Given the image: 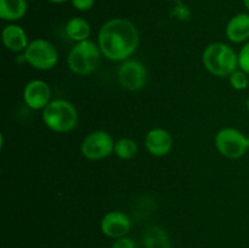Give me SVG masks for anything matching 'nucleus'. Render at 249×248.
<instances>
[{
    "instance_id": "nucleus-1",
    "label": "nucleus",
    "mask_w": 249,
    "mask_h": 248,
    "mask_svg": "<svg viewBox=\"0 0 249 248\" xmlns=\"http://www.w3.org/2000/svg\"><path fill=\"white\" fill-rule=\"evenodd\" d=\"M140 33L135 24L126 18H112L105 22L99 31L97 45L102 56L111 61L128 60L138 49Z\"/></svg>"
},
{
    "instance_id": "nucleus-2",
    "label": "nucleus",
    "mask_w": 249,
    "mask_h": 248,
    "mask_svg": "<svg viewBox=\"0 0 249 248\" xmlns=\"http://www.w3.org/2000/svg\"><path fill=\"white\" fill-rule=\"evenodd\" d=\"M204 68L215 77H230L238 70V53L228 44L215 41L207 45L202 53Z\"/></svg>"
},
{
    "instance_id": "nucleus-3",
    "label": "nucleus",
    "mask_w": 249,
    "mask_h": 248,
    "mask_svg": "<svg viewBox=\"0 0 249 248\" xmlns=\"http://www.w3.org/2000/svg\"><path fill=\"white\" fill-rule=\"evenodd\" d=\"M41 119L51 131L58 134L70 133L78 124V111L68 100H51L50 104L41 111Z\"/></svg>"
},
{
    "instance_id": "nucleus-4",
    "label": "nucleus",
    "mask_w": 249,
    "mask_h": 248,
    "mask_svg": "<svg viewBox=\"0 0 249 248\" xmlns=\"http://www.w3.org/2000/svg\"><path fill=\"white\" fill-rule=\"evenodd\" d=\"M101 56V50L96 43L89 39L79 41L68 53V68L77 75L91 74L99 66Z\"/></svg>"
},
{
    "instance_id": "nucleus-5",
    "label": "nucleus",
    "mask_w": 249,
    "mask_h": 248,
    "mask_svg": "<svg viewBox=\"0 0 249 248\" xmlns=\"http://www.w3.org/2000/svg\"><path fill=\"white\" fill-rule=\"evenodd\" d=\"M23 57L31 67L38 71H50L57 66L60 56L56 46L46 39L38 38L29 41L23 51Z\"/></svg>"
},
{
    "instance_id": "nucleus-6",
    "label": "nucleus",
    "mask_w": 249,
    "mask_h": 248,
    "mask_svg": "<svg viewBox=\"0 0 249 248\" xmlns=\"http://www.w3.org/2000/svg\"><path fill=\"white\" fill-rule=\"evenodd\" d=\"M214 145L221 156L230 159H238L247 153V135L232 126H225L215 134Z\"/></svg>"
},
{
    "instance_id": "nucleus-7",
    "label": "nucleus",
    "mask_w": 249,
    "mask_h": 248,
    "mask_svg": "<svg viewBox=\"0 0 249 248\" xmlns=\"http://www.w3.org/2000/svg\"><path fill=\"white\" fill-rule=\"evenodd\" d=\"M114 142L116 141L109 133L105 130H95L83 139L80 152L87 159H105L114 152Z\"/></svg>"
},
{
    "instance_id": "nucleus-8",
    "label": "nucleus",
    "mask_w": 249,
    "mask_h": 248,
    "mask_svg": "<svg viewBox=\"0 0 249 248\" xmlns=\"http://www.w3.org/2000/svg\"><path fill=\"white\" fill-rule=\"evenodd\" d=\"M117 80L123 89L138 91L147 83V70L140 61L128 58L119 65L117 70Z\"/></svg>"
},
{
    "instance_id": "nucleus-9",
    "label": "nucleus",
    "mask_w": 249,
    "mask_h": 248,
    "mask_svg": "<svg viewBox=\"0 0 249 248\" xmlns=\"http://www.w3.org/2000/svg\"><path fill=\"white\" fill-rule=\"evenodd\" d=\"M101 232L106 237L118 240L125 237L131 230V220L129 215L119 211H111L102 216L100 221Z\"/></svg>"
},
{
    "instance_id": "nucleus-10",
    "label": "nucleus",
    "mask_w": 249,
    "mask_h": 248,
    "mask_svg": "<svg viewBox=\"0 0 249 248\" xmlns=\"http://www.w3.org/2000/svg\"><path fill=\"white\" fill-rule=\"evenodd\" d=\"M23 101L34 111H43L51 102L50 85L41 79H33L23 88Z\"/></svg>"
},
{
    "instance_id": "nucleus-11",
    "label": "nucleus",
    "mask_w": 249,
    "mask_h": 248,
    "mask_svg": "<svg viewBox=\"0 0 249 248\" xmlns=\"http://www.w3.org/2000/svg\"><path fill=\"white\" fill-rule=\"evenodd\" d=\"M145 147L155 157H164L173 148L172 135L164 128H152L145 136Z\"/></svg>"
},
{
    "instance_id": "nucleus-12",
    "label": "nucleus",
    "mask_w": 249,
    "mask_h": 248,
    "mask_svg": "<svg viewBox=\"0 0 249 248\" xmlns=\"http://www.w3.org/2000/svg\"><path fill=\"white\" fill-rule=\"evenodd\" d=\"M1 39L5 48L12 53L24 51L29 44L26 31L16 23H10L4 27L1 32Z\"/></svg>"
},
{
    "instance_id": "nucleus-13",
    "label": "nucleus",
    "mask_w": 249,
    "mask_h": 248,
    "mask_svg": "<svg viewBox=\"0 0 249 248\" xmlns=\"http://www.w3.org/2000/svg\"><path fill=\"white\" fill-rule=\"evenodd\" d=\"M225 34L231 43H246L249 39V14L242 12L231 17L226 24Z\"/></svg>"
},
{
    "instance_id": "nucleus-14",
    "label": "nucleus",
    "mask_w": 249,
    "mask_h": 248,
    "mask_svg": "<svg viewBox=\"0 0 249 248\" xmlns=\"http://www.w3.org/2000/svg\"><path fill=\"white\" fill-rule=\"evenodd\" d=\"M27 10V0H0V18L4 21H18L26 15Z\"/></svg>"
},
{
    "instance_id": "nucleus-15",
    "label": "nucleus",
    "mask_w": 249,
    "mask_h": 248,
    "mask_svg": "<svg viewBox=\"0 0 249 248\" xmlns=\"http://www.w3.org/2000/svg\"><path fill=\"white\" fill-rule=\"evenodd\" d=\"M66 34L70 39H72L75 43L84 41L89 39L91 33V27L90 23L83 17H72L70 21L66 23Z\"/></svg>"
},
{
    "instance_id": "nucleus-16",
    "label": "nucleus",
    "mask_w": 249,
    "mask_h": 248,
    "mask_svg": "<svg viewBox=\"0 0 249 248\" xmlns=\"http://www.w3.org/2000/svg\"><path fill=\"white\" fill-rule=\"evenodd\" d=\"M138 143L130 138H121L114 142V155L121 159H131L138 153Z\"/></svg>"
},
{
    "instance_id": "nucleus-17",
    "label": "nucleus",
    "mask_w": 249,
    "mask_h": 248,
    "mask_svg": "<svg viewBox=\"0 0 249 248\" xmlns=\"http://www.w3.org/2000/svg\"><path fill=\"white\" fill-rule=\"evenodd\" d=\"M145 245L147 248H169L167 233L160 228H151L145 235Z\"/></svg>"
},
{
    "instance_id": "nucleus-18",
    "label": "nucleus",
    "mask_w": 249,
    "mask_h": 248,
    "mask_svg": "<svg viewBox=\"0 0 249 248\" xmlns=\"http://www.w3.org/2000/svg\"><path fill=\"white\" fill-rule=\"evenodd\" d=\"M249 75L243 71L237 70L229 77V83H230L231 88L237 91H242L248 88L249 84Z\"/></svg>"
},
{
    "instance_id": "nucleus-19",
    "label": "nucleus",
    "mask_w": 249,
    "mask_h": 248,
    "mask_svg": "<svg viewBox=\"0 0 249 248\" xmlns=\"http://www.w3.org/2000/svg\"><path fill=\"white\" fill-rule=\"evenodd\" d=\"M238 70L243 71L249 75V41L241 48L238 53Z\"/></svg>"
},
{
    "instance_id": "nucleus-20",
    "label": "nucleus",
    "mask_w": 249,
    "mask_h": 248,
    "mask_svg": "<svg viewBox=\"0 0 249 248\" xmlns=\"http://www.w3.org/2000/svg\"><path fill=\"white\" fill-rule=\"evenodd\" d=\"M112 248H138V247H136V243L133 238L125 236V237L114 240L113 245H112Z\"/></svg>"
},
{
    "instance_id": "nucleus-21",
    "label": "nucleus",
    "mask_w": 249,
    "mask_h": 248,
    "mask_svg": "<svg viewBox=\"0 0 249 248\" xmlns=\"http://www.w3.org/2000/svg\"><path fill=\"white\" fill-rule=\"evenodd\" d=\"M73 7L78 11H89L95 4V0H71Z\"/></svg>"
},
{
    "instance_id": "nucleus-22",
    "label": "nucleus",
    "mask_w": 249,
    "mask_h": 248,
    "mask_svg": "<svg viewBox=\"0 0 249 248\" xmlns=\"http://www.w3.org/2000/svg\"><path fill=\"white\" fill-rule=\"evenodd\" d=\"M50 2H53V4H63V2L68 1V0H49Z\"/></svg>"
},
{
    "instance_id": "nucleus-23",
    "label": "nucleus",
    "mask_w": 249,
    "mask_h": 248,
    "mask_svg": "<svg viewBox=\"0 0 249 248\" xmlns=\"http://www.w3.org/2000/svg\"><path fill=\"white\" fill-rule=\"evenodd\" d=\"M243 4H245V7L249 11V0H243Z\"/></svg>"
},
{
    "instance_id": "nucleus-24",
    "label": "nucleus",
    "mask_w": 249,
    "mask_h": 248,
    "mask_svg": "<svg viewBox=\"0 0 249 248\" xmlns=\"http://www.w3.org/2000/svg\"><path fill=\"white\" fill-rule=\"evenodd\" d=\"M247 109H248V112H249V97H248V100H247Z\"/></svg>"
},
{
    "instance_id": "nucleus-25",
    "label": "nucleus",
    "mask_w": 249,
    "mask_h": 248,
    "mask_svg": "<svg viewBox=\"0 0 249 248\" xmlns=\"http://www.w3.org/2000/svg\"><path fill=\"white\" fill-rule=\"evenodd\" d=\"M247 139H248V148H249V134L247 135Z\"/></svg>"
}]
</instances>
